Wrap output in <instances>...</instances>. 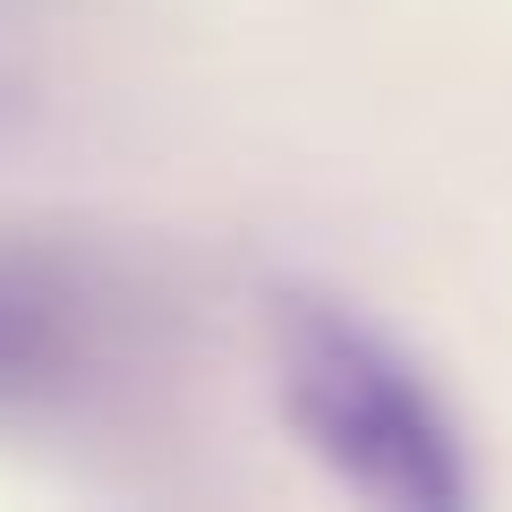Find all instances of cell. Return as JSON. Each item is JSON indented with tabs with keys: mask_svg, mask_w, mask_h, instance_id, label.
I'll return each mask as SVG.
<instances>
[{
	"mask_svg": "<svg viewBox=\"0 0 512 512\" xmlns=\"http://www.w3.org/2000/svg\"><path fill=\"white\" fill-rule=\"evenodd\" d=\"M274 393L342 487L402 512H461L478 495L470 436L419 359L333 291H274Z\"/></svg>",
	"mask_w": 512,
	"mask_h": 512,
	"instance_id": "cell-1",
	"label": "cell"
},
{
	"mask_svg": "<svg viewBox=\"0 0 512 512\" xmlns=\"http://www.w3.org/2000/svg\"><path fill=\"white\" fill-rule=\"evenodd\" d=\"M146 291L111 248L69 231H0V427L69 419L146 350Z\"/></svg>",
	"mask_w": 512,
	"mask_h": 512,
	"instance_id": "cell-2",
	"label": "cell"
},
{
	"mask_svg": "<svg viewBox=\"0 0 512 512\" xmlns=\"http://www.w3.org/2000/svg\"><path fill=\"white\" fill-rule=\"evenodd\" d=\"M86 43L77 0H0V146L52 120V94Z\"/></svg>",
	"mask_w": 512,
	"mask_h": 512,
	"instance_id": "cell-3",
	"label": "cell"
}]
</instances>
